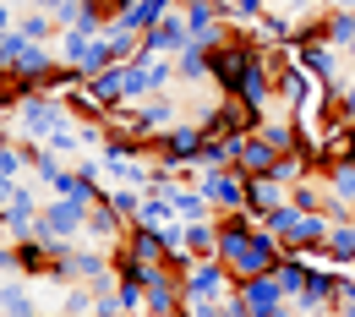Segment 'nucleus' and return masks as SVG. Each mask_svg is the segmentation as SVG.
Returning a JSON list of instances; mask_svg holds the SVG:
<instances>
[{
	"label": "nucleus",
	"mask_w": 355,
	"mask_h": 317,
	"mask_svg": "<svg viewBox=\"0 0 355 317\" xmlns=\"http://www.w3.org/2000/svg\"><path fill=\"white\" fill-rule=\"evenodd\" d=\"M322 181H328V219H355V159L328 164Z\"/></svg>",
	"instance_id": "8"
},
{
	"label": "nucleus",
	"mask_w": 355,
	"mask_h": 317,
	"mask_svg": "<svg viewBox=\"0 0 355 317\" xmlns=\"http://www.w3.org/2000/svg\"><path fill=\"white\" fill-rule=\"evenodd\" d=\"M306 273H311V257H301V252H284L279 257V268H273V284L284 290V301L295 307V295L306 290Z\"/></svg>",
	"instance_id": "15"
},
{
	"label": "nucleus",
	"mask_w": 355,
	"mask_h": 317,
	"mask_svg": "<svg viewBox=\"0 0 355 317\" xmlns=\"http://www.w3.org/2000/svg\"><path fill=\"white\" fill-rule=\"evenodd\" d=\"M345 88H355V71H350V83H345Z\"/></svg>",
	"instance_id": "34"
},
{
	"label": "nucleus",
	"mask_w": 355,
	"mask_h": 317,
	"mask_svg": "<svg viewBox=\"0 0 355 317\" xmlns=\"http://www.w3.org/2000/svg\"><path fill=\"white\" fill-rule=\"evenodd\" d=\"M339 279H345L339 268H322V263H311L306 290L295 295V312H301V317H322V312H334V307H339Z\"/></svg>",
	"instance_id": "7"
},
{
	"label": "nucleus",
	"mask_w": 355,
	"mask_h": 317,
	"mask_svg": "<svg viewBox=\"0 0 355 317\" xmlns=\"http://www.w3.org/2000/svg\"><path fill=\"white\" fill-rule=\"evenodd\" d=\"M175 77H180V83H208V49H202V44H186L175 55Z\"/></svg>",
	"instance_id": "25"
},
{
	"label": "nucleus",
	"mask_w": 355,
	"mask_h": 317,
	"mask_svg": "<svg viewBox=\"0 0 355 317\" xmlns=\"http://www.w3.org/2000/svg\"><path fill=\"white\" fill-rule=\"evenodd\" d=\"M322 39L350 55V44H355V11H334V6H328V17H322Z\"/></svg>",
	"instance_id": "21"
},
{
	"label": "nucleus",
	"mask_w": 355,
	"mask_h": 317,
	"mask_svg": "<svg viewBox=\"0 0 355 317\" xmlns=\"http://www.w3.org/2000/svg\"><path fill=\"white\" fill-rule=\"evenodd\" d=\"M224 6V22L230 28H257L268 17V0H219Z\"/></svg>",
	"instance_id": "23"
},
{
	"label": "nucleus",
	"mask_w": 355,
	"mask_h": 317,
	"mask_svg": "<svg viewBox=\"0 0 355 317\" xmlns=\"http://www.w3.org/2000/svg\"><path fill=\"white\" fill-rule=\"evenodd\" d=\"M98 301H104V295H98L93 284H71L66 301H60V317H98Z\"/></svg>",
	"instance_id": "24"
},
{
	"label": "nucleus",
	"mask_w": 355,
	"mask_h": 317,
	"mask_svg": "<svg viewBox=\"0 0 355 317\" xmlns=\"http://www.w3.org/2000/svg\"><path fill=\"white\" fill-rule=\"evenodd\" d=\"M322 317H350V312H339V307H334V312H322Z\"/></svg>",
	"instance_id": "33"
},
{
	"label": "nucleus",
	"mask_w": 355,
	"mask_h": 317,
	"mask_svg": "<svg viewBox=\"0 0 355 317\" xmlns=\"http://www.w3.org/2000/svg\"><path fill=\"white\" fill-rule=\"evenodd\" d=\"M0 317H39V312H33V301H28V290H22L17 279L0 284Z\"/></svg>",
	"instance_id": "27"
},
{
	"label": "nucleus",
	"mask_w": 355,
	"mask_h": 317,
	"mask_svg": "<svg viewBox=\"0 0 355 317\" xmlns=\"http://www.w3.org/2000/svg\"><path fill=\"white\" fill-rule=\"evenodd\" d=\"M290 208H301V214H328V186L317 181V175L295 181L290 186Z\"/></svg>",
	"instance_id": "18"
},
{
	"label": "nucleus",
	"mask_w": 355,
	"mask_h": 317,
	"mask_svg": "<svg viewBox=\"0 0 355 317\" xmlns=\"http://www.w3.org/2000/svg\"><path fill=\"white\" fill-rule=\"evenodd\" d=\"M235 148H241L235 132H208L202 137V153H197V175H202V170H230V164H235Z\"/></svg>",
	"instance_id": "14"
},
{
	"label": "nucleus",
	"mask_w": 355,
	"mask_h": 317,
	"mask_svg": "<svg viewBox=\"0 0 355 317\" xmlns=\"http://www.w3.org/2000/svg\"><path fill=\"white\" fill-rule=\"evenodd\" d=\"M121 317H142V312H121Z\"/></svg>",
	"instance_id": "35"
},
{
	"label": "nucleus",
	"mask_w": 355,
	"mask_h": 317,
	"mask_svg": "<svg viewBox=\"0 0 355 317\" xmlns=\"http://www.w3.org/2000/svg\"><path fill=\"white\" fill-rule=\"evenodd\" d=\"M284 203H290V186L279 181V175H252V197H246V214H252V219L279 214Z\"/></svg>",
	"instance_id": "11"
},
{
	"label": "nucleus",
	"mask_w": 355,
	"mask_h": 317,
	"mask_svg": "<svg viewBox=\"0 0 355 317\" xmlns=\"http://www.w3.org/2000/svg\"><path fill=\"white\" fill-rule=\"evenodd\" d=\"M180 290H186V301H230L235 279H230V268L219 257H197L191 268L180 273Z\"/></svg>",
	"instance_id": "4"
},
{
	"label": "nucleus",
	"mask_w": 355,
	"mask_h": 317,
	"mask_svg": "<svg viewBox=\"0 0 355 317\" xmlns=\"http://www.w3.org/2000/svg\"><path fill=\"white\" fill-rule=\"evenodd\" d=\"M301 225H306V214H301V208H290V203H284L279 214H268V219H263V230H273V235H279V246H284V252L295 246Z\"/></svg>",
	"instance_id": "20"
},
{
	"label": "nucleus",
	"mask_w": 355,
	"mask_h": 317,
	"mask_svg": "<svg viewBox=\"0 0 355 317\" xmlns=\"http://www.w3.org/2000/svg\"><path fill=\"white\" fill-rule=\"evenodd\" d=\"M110 208H115L126 225H137V214H142V191H137V186H110Z\"/></svg>",
	"instance_id": "28"
},
{
	"label": "nucleus",
	"mask_w": 355,
	"mask_h": 317,
	"mask_svg": "<svg viewBox=\"0 0 355 317\" xmlns=\"http://www.w3.org/2000/svg\"><path fill=\"white\" fill-rule=\"evenodd\" d=\"M339 60H345V49H334L322 39V22H317V33H306L295 44V66L306 71L311 83H339Z\"/></svg>",
	"instance_id": "6"
},
{
	"label": "nucleus",
	"mask_w": 355,
	"mask_h": 317,
	"mask_svg": "<svg viewBox=\"0 0 355 317\" xmlns=\"http://www.w3.org/2000/svg\"><path fill=\"white\" fill-rule=\"evenodd\" d=\"M98 6H104V11H110V17H121V11H126V6H132V0H98Z\"/></svg>",
	"instance_id": "30"
},
{
	"label": "nucleus",
	"mask_w": 355,
	"mask_h": 317,
	"mask_svg": "<svg viewBox=\"0 0 355 317\" xmlns=\"http://www.w3.org/2000/svg\"><path fill=\"white\" fill-rule=\"evenodd\" d=\"M71 121H77V110L66 98H55V93H33V98H22L11 110V126L22 132V142H44V137H55L60 126H71Z\"/></svg>",
	"instance_id": "2"
},
{
	"label": "nucleus",
	"mask_w": 355,
	"mask_h": 317,
	"mask_svg": "<svg viewBox=\"0 0 355 317\" xmlns=\"http://www.w3.org/2000/svg\"><path fill=\"white\" fill-rule=\"evenodd\" d=\"M175 11L186 17L191 39H202L208 28H219V22H224V6H219V0H175Z\"/></svg>",
	"instance_id": "16"
},
{
	"label": "nucleus",
	"mask_w": 355,
	"mask_h": 317,
	"mask_svg": "<svg viewBox=\"0 0 355 317\" xmlns=\"http://www.w3.org/2000/svg\"><path fill=\"white\" fill-rule=\"evenodd\" d=\"M295 317H301V312H295Z\"/></svg>",
	"instance_id": "36"
},
{
	"label": "nucleus",
	"mask_w": 355,
	"mask_h": 317,
	"mask_svg": "<svg viewBox=\"0 0 355 317\" xmlns=\"http://www.w3.org/2000/svg\"><path fill=\"white\" fill-rule=\"evenodd\" d=\"M328 268H355V219H334V230H328Z\"/></svg>",
	"instance_id": "17"
},
{
	"label": "nucleus",
	"mask_w": 355,
	"mask_h": 317,
	"mask_svg": "<svg viewBox=\"0 0 355 317\" xmlns=\"http://www.w3.org/2000/svg\"><path fill=\"white\" fill-rule=\"evenodd\" d=\"M197 186H202V197L214 203V214H246V197H252V175L241 170V164H230V170H202L197 175Z\"/></svg>",
	"instance_id": "3"
},
{
	"label": "nucleus",
	"mask_w": 355,
	"mask_h": 317,
	"mask_svg": "<svg viewBox=\"0 0 355 317\" xmlns=\"http://www.w3.org/2000/svg\"><path fill=\"white\" fill-rule=\"evenodd\" d=\"M328 6H334V11H355V0H328Z\"/></svg>",
	"instance_id": "32"
},
{
	"label": "nucleus",
	"mask_w": 355,
	"mask_h": 317,
	"mask_svg": "<svg viewBox=\"0 0 355 317\" xmlns=\"http://www.w3.org/2000/svg\"><path fill=\"white\" fill-rule=\"evenodd\" d=\"M241 295H246V312H252V317H279V312H290V301H284V290L273 284V273L246 279V284H241Z\"/></svg>",
	"instance_id": "10"
},
{
	"label": "nucleus",
	"mask_w": 355,
	"mask_h": 317,
	"mask_svg": "<svg viewBox=\"0 0 355 317\" xmlns=\"http://www.w3.org/2000/svg\"><path fill=\"white\" fill-rule=\"evenodd\" d=\"M137 225H148V230H170V225H180V214L170 208V197H153V191H142V214H137Z\"/></svg>",
	"instance_id": "22"
},
{
	"label": "nucleus",
	"mask_w": 355,
	"mask_h": 317,
	"mask_svg": "<svg viewBox=\"0 0 355 317\" xmlns=\"http://www.w3.org/2000/svg\"><path fill=\"white\" fill-rule=\"evenodd\" d=\"M17 17H22V11H17V6H11V0H0V39H6V33H11V28H17Z\"/></svg>",
	"instance_id": "29"
},
{
	"label": "nucleus",
	"mask_w": 355,
	"mask_h": 317,
	"mask_svg": "<svg viewBox=\"0 0 355 317\" xmlns=\"http://www.w3.org/2000/svg\"><path fill=\"white\" fill-rule=\"evenodd\" d=\"M6 246H11V230H6V219H0V252H6Z\"/></svg>",
	"instance_id": "31"
},
{
	"label": "nucleus",
	"mask_w": 355,
	"mask_h": 317,
	"mask_svg": "<svg viewBox=\"0 0 355 317\" xmlns=\"http://www.w3.org/2000/svg\"><path fill=\"white\" fill-rule=\"evenodd\" d=\"M83 225H88V203H71V197H49L44 208H39V235L44 241H77L83 235Z\"/></svg>",
	"instance_id": "5"
},
{
	"label": "nucleus",
	"mask_w": 355,
	"mask_h": 317,
	"mask_svg": "<svg viewBox=\"0 0 355 317\" xmlns=\"http://www.w3.org/2000/svg\"><path fill=\"white\" fill-rule=\"evenodd\" d=\"M22 170H33L28 142H6V137H0V175H6V181H22Z\"/></svg>",
	"instance_id": "26"
},
{
	"label": "nucleus",
	"mask_w": 355,
	"mask_h": 317,
	"mask_svg": "<svg viewBox=\"0 0 355 317\" xmlns=\"http://www.w3.org/2000/svg\"><path fill=\"white\" fill-rule=\"evenodd\" d=\"M279 159H284V153H279L263 132H246V137H241V148H235V164H241L246 175H273Z\"/></svg>",
	"instance_id": "9"
},
{
	"label": "nucleus",
	"mask_w": 355,
	"mask_h": 317,
	"mask_svg": "<svg viewBox=\"0 0 355 317\" xmlns=\"http://www.w3.org/2000/svg\"><path fill=\"white\" fill-rule=\"evenodd\" d=\"M17 33L33 39V44H55V39H60V22H55L49 11H22V17H17Z\"/></svg>",
	"instance_id": "19"
},
{
	"label": "nucleus",
	"mask_w": 355,
	"mask_h": 317,
	"mask_svg": "<svg viewBox=\"0 0 355 317\" xmlns=\"http://www.w3.org/2000/svg\"><path fill=\"white\" fill-rule=\"evenodd\" d=\"M279 257H284V246H279L273 230H263V219H252V214H224L219 219V263L230 268L235 284L273 273Z\"/></svg>",
	"instance_id": "1"
},
{
	"label": "nucleus",
	"mask_w": 355,
	"mask_h": 317,
	"mask_svg": "<svg viewBox=\"0 0 355 317\" xmlns=\"http://www.w3.org/2000/svg\"><path fill=\"white\" fill-rule=\"evenodd\" d=\"M170 11H175V0H132V6L115 17V28H126V33H137V39H142V33H148V28H159Z\"/></svg>",
	"instance_id": "12"
},
{
	"label": "nucleus",
	"mask_w": 355,
	"mask_h": 317,
	"mask_svg": "<svg viewBox=\"0 0 355 317\" xmlns=\"http://www.w3.org/2000/svg\"><path fill=\"white\" fill-rule=\"evenodd\" d=\"M121 246L132 252L137 263H148V268H159V263H170V246H164V230L132 225V230H126V241H121Z\"/></svg>",
	"instance_id": "13"
}]
</instances>
